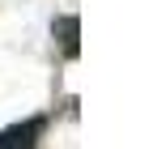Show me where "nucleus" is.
Listing matches in <instances>:
<instances>
[{
    "label": "nucleus",
    "mask_w": 153,
    "mask_h": 149,
    "mask_svg": "<svg viewBox=\"0 0 153 149\" xmlns=\"http://www.w3.org/2000/svg\"><path fill=\"white\" fill-rule=\"evenodd\" d=\"M76 34H81V22H76V17H60V22H55V39L64 43V51H68V55L81 51V47H76Z\"/></svg>",
    "instance_id": "f03ea898"
},
{
    "label": "nucleus",
    "mask_w": 153,
    "mask_h": 149,
    "mask_svg": "<svg viewBox=\"0 0 153 149\" xmlns=\"http://www.w3.org/2000/svg\"><path fill=\"white\" fill-rule=\"evenodd\" d=\"M43 136V119H26L0 132V149H34V141Z\"/></svg>",
    "instance_id": "f257e3e1"
}]
</instances>
